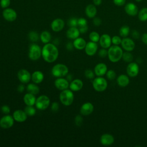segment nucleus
I'll use <instances>...</instances> for the list:
<instances>
[{
	"label": "nucleus",
	"mask_w": 147,
	"mask_h": 147,
	"mask_svg": "<svg viewBox=\"0 0 147 147\" xmlns=\"http://www.w3.org/2000/svg\"><path fill=\"white\" fill-rule=\"evenodd\" d=\"M130 82V79L127 75L122 74L120 75L117 78V83L118 85L121 87H126Z\"/></svg>",
	"instance_id": "393cba45"
},
{
	"label": "nucleus",
	"mask_w": 147,
	"mask_h": 147,
	"mask_svg": "<svg viewBox=\"0 0 147 147\" xmlns=\"http://www.w3.org/2000/svg\"><path fill=\"white\" fill-rule=\"evenodd\" d=\"M86 40L82 37H78L75 38L73 41V45L75 48L78 50H82L85 48L86 45Z\"/></svg>",
	"instance_id": "cd10ccee"
},
{
	"label": "nucleus",
	"mask_w": 147,
	"mask_h": 147,
	"mask_svg": "<svg viewBox=\"0 0 147 147\" xmlns=\"http://www.w3.org/2000/svg\"><path fill=\"white\" fill-rule=\"evenodd\" d=\"M98 55L99 57L104 58L108 55V51H107L105 48L100 49L98 52Z\"/></svg>",
	"instance_id": "a18cd8bd"
},
{
	"label": "nucleus",
	"mask_w": 147,
	"mask_h": 147,
	"mask_svg": "<svg viewBox=\"0 0 147 147\" xmlns=\"http://www.w3.org/2000/svg\"><path fill=\"white\" fill-rule=\"evenodd\" d=\"M23 100L26 106H34L36 103V98L34 95L28 92L24 95Z\"/></svg>",
	"instance_id": "a878e982"
},
{
	"label": "nucleus",
	"mask_w": 147,
	"mask_h": 147,
	"mask_svg": "<svg viewBox=\"0 0 147 147\" xmlns=\"http://www.w3.org/2000/svg\"><path fill=\"white\" fill-rule=\"evenodd\" d=\"M99 42L100 45L103 48H109V47H110L111 44L112 43L111 38L109 34H103L100 37Z\"/></svg>",
	"instance_id": "6ab92c4d"
},
{
	"label": "nucleus",
	"mask_w": 147,
	"mask_h": 147,
	"mask_svg": "<svg viewBox=\"0 0 147 147\" xmlns=\"http://www.w3.org/2000/svg\"><path fill=\"white\" fill-rule=\"evenodd\" d=\"M68 25L69 27H76L78 26V19L75 17L71 18L68 21Z\"/></svg>",
	"instance_id": "58836bf2"
},
{
	"label": "nucleus",
	"mask_w": 147,
	"mask_h": 147,
	"mask_svg": "<svg viewBox=\"0 0 147 147\" xmlns=\"http://www.w3.org/2000/svg\"><path fill=\"white\" fill-rule=\"evenodd\" d=\"M1 111L4 114H9L10 112V108L8 105H3L1 107Z\"/></svg>",
	"instance_id": "c03bdc74"
},
{
	"label": "nucleus",
	"mask_w": 147,
	"mask_h": 147,
	"mask_svg": "<svg viewBox=\"0 0 147 147\" xmlns=\"http://www.w3.org/2000/svg\"><path fill=\"white\" fill-rule=\"evenodd\" d=\"M74 48V45H73V42H68L67 44H66V48L67 50L71 51H72L73 48Z\"/></svg>",
	"instance_id": "603ef678"
},
{
	"label": "nucleus",
	"mask_w": 147,
	"mask_h": 147,
	"mask_svg": "<svg viewBox=\"0 0 147 147\" xmlns=\"http://www.w3.org/2000/svg\"><path fill=\"white\" fill-rule=\"evenodd\" d=\"M85 52L86 53L90 56H94L97 50H98V45L96 42H93V41H89L86 44V45L85 47Z\"/></svg>",
	"instance_id": "2eb2a0df"
},
{
	"label": "nucleus",
	"mask_w": 147,
	"mask_h": 147,
	"mask_svg": "<svg viewBox=\"0 0 147 147\" xmlns=\"http://www.w3.org/2000/svg\"><path fill=\"white\" fill-rule=\"evenodd\" d=\"M44 78V74L40 71H36L31 75V79L36 84L41 83Z\"/></svg>",
	"instance_id": "b1692460"
},
{
	"label": "nucleus",
	"mask_w": 147,
	"mask_h": 147,
	"mask_svg": "<svg viewBox=\"0 0 147 147\" xmlns=\"http://www.w3.org/2000/svg\"><path fill=\"white\" fill-rule=\"evenodd\" d=\"M114 3L118 6H122L126 3V0H113Z\"/></svg>",
	"instance_id": "09e8293b"
},
{
	"label": "nucleus",
	"mask_w": 147,
	"mask_h": 147,
	"mask_svg": "<svg viewBox=\"0 0 147 147\" xmlns=\"http://www.w3.org/2000/svg\"><path fill=\"white\" fill-rule=\"evenodd\" d=\"M41 56L48 63L55 61L59 56V51L56 45L49 42L45 44L41 50Z\"/></svg>",
	"instance_id": "f257e3e1"
},
{
	"label": "nucleus",
	"mask_w": 147,
	"mask_h": 147,
	"mask_svg": "<svg viewBox=\"0 0 147 147\" xmlns=\"http://www.w3.org/2000/svg\"><path fill=\"white\" fill-rule=\"evenodd\" d=\"M136 2H141L142 0H135Z\"/></svg>",
	"instance_id": "4d7b16f0"
},
{
	"label": "nucleus",
	"mask_w": 147,
	"mask_h": 147,
	"mask_svg": "<svg viewBox=\"0 0 147 147\" xmlns=\"http://www.w3.org/2000/svg\"><path fill=\"white\" fill-rule=\"evenodd\" d=\"M93 1V3L96 6H99L102 3V0H92Z\"/></svg>",
	"instance_id": "6e6d98bb"
},
{
	"label": "nucleus",
	"mask_w": 147,
	"mask_h": 147,
	"mask_svg": "<svg viewBox=\"0 0 147 147\" xmlns=\"http://www.w3.org/2000/svg\"><path fill=\"white\" fill-rule=\"evenodd\" d=\"M80 33L79 30L76 27H69L66 32L67 37L69 39L75 40L79 37Z\"/></svg>",
	"instance_id": "5701e85b"
},
{
	"label": "nucleus",
	"mask_w": 147,
	"mask_h": 147,
	"mask_svg": "<svg viewBox=\"0 0 147 147\" xmlns=\"http://www.w3.org/2000/svg\"><path fill=\"white\" fill-rule=\"evenodd\" d=\"M83 83L82 80L79 79H75L70 82L69 88L72 91H78L83 88Z\"/></svg>",
	"instance_id": "4be33fe9"
},
{
	"label": "nucleus",
	"mask_w": 147,
	"mask_h": 147,
	"mask_svg": "<svg viewBox=\"0 0 147 147\" xmlns=\"http://www.w3.org/2000/svg\"><path fill=\"white\" fill-rule=\"evenodd\" d=\"M114 142V137L109 133H105L101 136L100 138V142L104 146H109L112 145Z\"/></svg>",
	"instance_id": "412c9836"
},
{
	"label": "nucleus",
	"mask_w": 147,
	"mask_h": 147,
	"mask_svg": "<svg viewBox=\"0 0 147 147\" xmlns=\"http://www.w3.org/2000/svg\"><path fill=\"white\" fill-rule=\"evenodd\" d=\"M88 26L87 25H85V26H81V27H79V32L80 33H85L87 32L88 30Z\"/></svg>",
	"instance_id": "3c124183"
},
{
	"label": "nucleus",
	"mask_w": 147,
	"mask_h": 147,
	"mask_svg": "<svg viewBox=\"0 0 147 147\" xmlns=\"http://www.w3.org/2000/svg\"><path fill=\"white\" fill-rule=\"evenodd\" d=\"M131 36L134 39H138L140 38V33L137 30H133L131 32Z\"/></svg>",
	"instance_id": "8fccbe9b"
},
{
	"label": "nucleus",
	"mask_w": 147,
	"mask_h": 147,
	"mask_svg": "<svg viewBox=\"0 0 147 147\" xmlns=\"http://www.w3.org/2000/svg\"><path fill=\"white\" fill-rule=\"evenodd\" d=\"M69 82L67 79L62 78H57L55 80V86L56 88L59 90H64L69 87Z\"/></svg>",
	"instance_id": "ddd939ff"
},
{
	"label": "nucleus",
	"mask_w": 147,
	"mask_h": 147,
	"mask_svg": "<svg viewBox=\"0 0 147 147\" xmlns=\"http://www.w3.org/2000/svg\"><path fill=\"white\" fill-rule=\"evenodd\" d=\"M84 76L87 79H94L95 77V73L90 69H87L84 71Z\"/></svg>",
	"instance_id": "4c0bfd02"
},
{
	"label": "nucleus",
	"mask_w": 147,
	"mask_h": 147,
	"mask_svg": "<svg viewBox=\"0 0 147 147\" xmlns=\"http://www.w3.org/2000/svg\"><path fill=\"white\" fill-rule=\"evenodd\" d=\"M138 17L141 21H147V7H144L138 11Z\"/></svg>",
	"instance_id": "7c9ffc66"
},
{
	"label": "nucleus",
	"mask_w": 147,
	"mask_h": 147,
	"mask_svg": "<svg viewBox=\"0 0 147 147\" xmlns=\"http://www.w3.org/2000/svg\"><path fill=\"white\" fill-rule=\"evenodd\" d=\"M107 71V67L103 63L97 64L94 67V73L97 76H102L105 75Z\"/></svg>",
	"instance_id": "aec40b11"
},
{
	"label": "nucleus",
	"mask_w": 147,
	"mask_h": 147,
	"mask_svg": "<svg viewBox=\"0 0 147 147\" xmlns=\"http://www.w3.org/2000/svg\"><path fill=\"white\" fill-rule=\"evenodd\" d=\"M123 53V51L120 47L114 45L109 48L107 56L110 61L117 63L122 59Z\"/></svg>",
	"instance_id": "f03ea898"
},
{
	"label": "nucleus",
	"mask_w": 147,
	"mask_h": 147,
	"mask_svg": "<svg viewBox=\"0 0 147 147\" xmlns=\"http://www.w3.org/2000/svg\"><path fill=\"white\" fill-rule=\"evenodd\" d=\"M121 41H122V39L118 36H114L111 38V42L114 45H118L121 43Z\"/></svg>",
	"instance_id": "ea45409f"
},
{
	"label": "nucleus",
	"mask_w": 147,
	"mask_h": 147,
	"mask_svg": "<svg viewBox=\"0 0 147 147\" xmlns=\"http://www.w3.org/2000/svg\"><path fill=\"white\" fill-rule=\"evenodd\" d=\"M13 117L14 121L18 122H23L26 120L28 115L24 110L18 109L13 112Z\"/></svg>",
	"instance_id": "dca6fc26"
},
{
	"label": "nucleus",
	"mask_w": 147,
	"mask_h": 147,
	"mask_svg": "<svg viewBox=\"0 0 147 147\" xmlns=\"http://www.w3.org/2000/svg\"><path fill=\"white\" fill-rule=\"evenodd\" d=\"M85 13L88 18H94L97 13V9L95 6L92 4L88 5L85 9Z\"/></svg>",
	"instance_id": "bb28decb"
},
{
	"label": "nucleus",
	"mask_w": 147,
	"mask_h": 147,
	"mask_svg": "<svg viewBox=\"0 0 147 147\" xmlns=\"http://www.w3.org/2000/svg\"><path fill=\"white\" fill-rule=\"evenodd\" d=\"M10 5V0H1L0 6L3 9L7 8Z\"/></svg>",
	"instance_id": "79ce46f5"
},
{
	"label": "nucleus",
	"mask_w": 147,
	"mask_h": 147,
	"mask_svg": "<svg viewBox=\"0 0 147 147\" xmlns=\"http://www.w3.org/2000/svg\"><path fill=\"white\" fill-rule=\"evenodd\" d=\"M59 105L57 102H54L51 105V110L53 112H56L59 110Z\"/></svg>",
	"instance_id": "49530a36"
},
{
	"label": "nucleus",
	"mask_w": 147,
	"mask_h": 147,
	"mask_svg": "<svg viewBox=\"0 0 147 147\" xmlns=\"http://www.w3.org/2000/svg\"><path fill=\"white\" fill-rule=\"evenodd\" d=\"M92 87L98 92L104 91L107 87V82L106 79L102 76L94 78L92 81Z\"/></svg>",
	"instance_id": "423d86ee"
},
{
	"label": "nucleus",
	"mask_w": 147,
	"mask_h": 147,
	"mask_svg": "<svg viewBox=\"0 0 147 147\" xmlns=\"http://www.w3.org/2000/svg\"><path fill=\"white\" fill-rule=\"evenodd\" d=\"M26 90L28 92L32 94L33 95L37 94L40 91V88L36 83H29L26 87Z\"/></svg>",
	"instance_id": "c756f323"
},
{
	"label": "nucleus",
	"mask_w": 147,
	"mask_h": 147,
	"mask_svg": "<svg viewBox=\"0 0 147 147\" xmlns=\"http://www.w3.org/2000/svg\"><path fill=\"white\" fill-rule=\"evenodd\" d=\"M65 25L64 21L61 18H56L52 21L51 24L52 30L55 32H59L63 30Z\"/></svg>",
	"instance_id": "4468645a"
},
{
	"label": "nucleus",
	"mask_w": 147,
	"mask_h": 147,
	"mask_svg": "<svg viewBox=\"0 0 147 147\" xmlns=\"http://www.w3.org/2000/svg\"><path fill=\"white\" fill-rule=\"evenodd\" d=\"M126 72L129 76L133 78L138 75L139 73V66L135 62H130L126 68Z\"/></svg>",
	"instance_id": "9b49d317"
},
{
	"label": "nucleus",
	"mask_w": 147,
	"mask_h": 147,
	"mask_svg": "<svg viewBox=\"0 0 147 147\" xmlns=\"http://www.w3.org/2000/svg\"><path fill=\"white\" fill-rule=\"evenodd\" d=\"M17 77L20 82L23 84H26L28 83L31 79V74L28 70L21 69L18 72Z\"/></svg>",
	"instance_id": "9d476101"
},
{
	"label": "nucleus",
	"mask_w": 147,
	"mask_h": 147,
	"mask_svg": "<svg viewBox=\"0 0 147 147\" xmlns=\"http://www.w3.org/2000/svg\"><path fill=\"white\" fill-rule=\"evenodd\" d=\"M24 90H25V86L24 84H21L18 85V86L17 87V91L19 92H23Z\"/></svg>",
	"instance_id": "864d4df0"
},
{
	"label": "nucleus",
	"mask_w": 147,
	"mask_h": 147,
	"mask_svg": "<svg viewBox=\"0 0 147 147\" xmlns=\"http://www.w3.org/2000/svg\"><path fill=\"white\" fill-rule=\"evenodd\" d=\"M93 24L96 26H99L102 24V20L99 17H94L93 19Z\"/></svg>",
	"instance_id": "de8ad7c7"
},
{
	"label": "nucleus",
	"mask_w": 147,
	"mask_h": 147,
	"mask_svg": "<svg viewBox=\"0 0 147 147\" xmlns=\"http://www.w3.org/2000/svg\"><path fill=\"white\" fill-rule=\"evenodd\" d=\"M120 36L122 37H126L130 33V28L127 25L122 26L119 30Z\"/></svg>",
	"instance_id": "2f4dec72"
},
{
	"label": "nucleus",
	"mask_w": 147,
	"mask_h": 147,
	"mask_svg": "<svg viewBox=\"0 0 147 147\" xmlns=\"http://www.w3.org/2000/svg\"><path fill=\"white\" fill-rule=\"evenodd\" d=\"M40 38L42 43L45 44L49 43L51 40V34L48 31H43L40 34Z\"/></svg>",
	"instance_id": "c85d7f7f"
},
{
	"label": "nucleus",
	"mask_w": 147,
	"mask_h": 147,
	"mask_svg": "<svg viewBox=\"0 0 147 147\" xmlns=\"http://www.w3.org/2000/svg\"><path fill=\"white\" fill-rule=\"evenodd\" d=\"M125 12L130 16H135L138 13V9L136 4L132 2L127 3L125 6Z\"/></svg>",
	"instance_id": "a211bd4d"
},
{
	"label": "nucleus",
	"mask_w": 147,
	"mask_h": 147,
	"mask_svg": "<svg viewBox=\"0 0 147 147\" xmlns=\"http://www.w3.org/2000/svg\"><path fill=\"white\" fill-rule=\"evenodd\" d=\"M94 106L90 102H86L83 103L80 109V114L83 115L87 116L91 114L94 111Z\"/></svg>",
	"instance_id": "f3484780"
},
{
	"label": "nucleus",
	"mask_w": 147,
	"mask_h": 147,
	"mask_svg": "<svg viewBox=\"0 0 147 147\" xmlns=\"http://www.w3.org/2000/svg\"><path fill=\"white\" fill-rule=\"evenodd\" d=\"M87 25V21L84 18H79L78 19V26L79 27Z\"/></svg>",
	"instance_id": "37998d69"
},
{
	"label": "nucleus",
	"mask_w": 147,
	"mask_h": 147,
	"mask_svg": "<svg viewBox=\"0 0 147 147\" xmlns=\"http://www.w3.org/2000/svg\"><path fill=\"white\" fill-rule=\"evenodd\" d=\"M106 75L107 78L110 80H114L116 78V73L113 69L108 70L106 74Z\"/></svg>",
	"instance_id": "e433bc0d"
},
{
	"label": "nucleus",
	"mask_w": 147,
	"mask_h": 147,
	"mask_svg": "<svg viewBox=\"0 0 147 147\" xmlns=\"http://www.w3.org/2000/svg\"><path fill=\"white\" fill-rule=\"evenodd\" d=\"M50 105V99L45 95L39 96L36 100V107L40 110H44L47 109Z\"/></svg>",
	"instance_id": "0eeeda50"
},
{
	"label": "nucleus",
	"mask_w": 147,
	"mask_h": 147,
	"mask_svg": "<svg viewBox=\"0 0 147 147\" xmlns=\"http://www.w3.org/2000/svg\"><path fill=\"white\" fill-rule=\"evenodd\" d=\"M24 110L25 111V112L26 113L27 115L30 116V117L34 115L36 113V109L33 107V106H26L24 108Z\"/></svg>",
	"instance_id": "473e14b6"
},
{
	"label": "nucleus",
	"mask_w": 147,
	"mask_h": 147,
	"mask_svg": "<svg viewBox=\"0 0 147 147\" xmlns=\"http://www.w3.org/2000/svg\"><path fill=\"white\" fill-rule=\"evenodd\" d=\"M122 59L125 62L130 63L132 61V60L133 59V56L132 54L130 53V52L126 51L123 53Z\"/></svg>",
	"instance_id": "f704fd0d"
},
{
	"label": "nucleus",
	"mask_w": 147,
	"mask_h": 147,
	"mask_svg": "<svg viewBox=\"0 0 147 147\" xmlns=\"http://www.w3.org/2000/svg\"><path fill=\"white\" fill-rule=\"evenodd\" d=\"M100 37V36H99V33L95 31L91 32L89 34V38H90V41L95 42H99Z\"/></svg>",
	"instance_id": "c9c22d12"
},
{
	"label": "nucleus",
	"mask_w": 147,
	"mask_h": 147,
	"mask_svg": "<svg viewBox=\"0 0 147 147\" xmlns=\"http://www.w3.org/2000/svg\"><path fill=\"white\" fill-rule=\"evenodd\" d=\"M28 38L32 42H37L39 40V35L36 31H30L28 34Z\"/></svg>",
	"instance_id": "72a5a7b5"
},
{
	"label": "nucleus",
	"mask_w": 147,
	"mask_h": 147,
	"mask_svg": "<svg viewBox=\"0 0 147 147\" xmlns=\"http://www.w3.org/2000/svg\"><path fill=\"white\" fill-rule=\"evenodd\" d=\"M2 16L5 20L9 22H12L16 20L17 14L14 9L7 7L5 9L2 11Z\"/></svg>",
	"instance_id": "1a4fd4ad"
},
{
	"label": "nucleus",
	"mask_w": 147,
	"mask_h": 147,
	"mask_svg": "<svg viewBox=\"0 0 147 147\" xmlns=\"http://www.w3.org/2000/svg\"><path fill=\"white\" fill-rule=\"evenodd\" d=\"M75 123L76 126H80L82 125L83 123V119L82 117V115H77L75 118Z\"/></svg>",
	"instance_id": "a19ab883"
},
{
	"label": "nucleus",
	"mask_w": 147,
	"mask_h": 147,
	"mask_svg": "<svg viewBox=\"0 0 147 147\" xmlns=\"http://www.w3.org/2000/svg\"><path fill=\"white\" fill-rule=\"evenodd\" d=\"M141 39H142V42L147 45V33H144L143 34L142 37H141Z\"/></svg>",
	"instance_id": "5fc2aeb1"
},
{
	"label": "nucleus",
	"mask_w": 147,
	"mask_h": 147,
	"mask_svg": "<svg viewBox=\"0 0 147 147\" xmlns=\"http://www.w3.org/2000/svg\"><path fill=\"white\" fill-rule=\"evenodd\" d=\"M51 73L56 78H62L68 74V68L65 64L59 63L52 67Z\"/></svg>",
	"instance_id": "20e7f679"
},
{
	"label": "nucleus",
	"mask_w": 147,
	"mask_h": 147,
	"mask_svg": "<svg viewBox=\"0 0 147 147\" xmlns=\"http://www.w3.org/2000/svg\"><path fill=\"white\" fill-rule=\"evenodd\" d=\"M60 101L61 103L66 106L71 105L74 100V94L72 90L70 89H65L63 90L59 96Z\"/></svg>",
	"instance_id": "7ed1b4c3"
},
{
	"label": "nucleus",
	"mask_w": 147,
	"mask_h": 147,
	"mask_svg": "<svg viewBox=\"0 0 147 147\" xmlns=\"http://www.w3.org/2000/svg\"><path fill=\"white\" fill-rule=\"evenodd\" d=\"M41 48L37 44H32L29 48L28 57L33 61H36L38 60L41 56Z\"/></svg>",
	"instance_id": "39448f33"
},
{
	"label": "nucleus",
	"mask_w": 147,
	"mask_h": 147,
	"mask_svg": "<svg viewBox=\"0 0 147 147\" xmlns=\"http://www.w3.org/2000/svg\"><path fill=\"white\" fill-rule=\"evenodd\" d=\"M122 48L126 51L131 52L133 51L135 48V43L133 40L128 37H124L122 39V41L121 43Z\"/></svg>",
	"instance_id": "f8f14e48"
},
{
	"label": "nucleus",
	"mask_w": 147,
	"mask_h": 147,
	"mask_svg": "<svg viewBox=\"0 0 147 147\" xmlns=\"http://www.w3.org/2000/svg\"><path fill=\"white\" fill-rule=\"evenodd\" d=\"M14 119L13 116L5 114L0 119V127L4 129H7L11 127L14 125Z\"/></svg>",
	"instance_id": "6e6552de"
}]
</instances>
